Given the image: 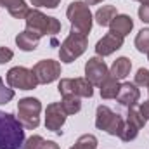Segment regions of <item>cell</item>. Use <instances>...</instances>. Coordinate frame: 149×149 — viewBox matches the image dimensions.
Here are the masks:
<instances>
[{
	"instance_id": "obj_20",
	"label": "cell",
	"mask_w": 149,
	"mask_h": 149,
	"mask_svg": "<svg viewBox=\"0 0 149 149\" xmlns=\"http://www.w3.org/2000/svg\"><path fill=\"white\" fill-rule=\"evenodd\" d=\"M116 16H118V12H116V7H114V5H102V7L95 12V21H97V24H101V26H109L111 21Z\"/></svg>"
},
{
	"instance_id": "obj_14",
	"label": "cell",
	"mask_w": 149,
	"mask_h": 149,
	"mask_svg": "<svg viewBox=\"0 0 149 149\" xmlns=\"http://www.w3.org/2000/svg\"><path fill=\"white\" fill-rule=\"evenodd\" d=\"M139 97H141V92H139L137 85L127 81V83H121V85H120V90H118L116 101H118L121 106L134 108V106L139 102Z\"/></svg>"
},
{
	"instance_id": "obj_16",
	"label": "cell",
	"mask_w": 149,
	"mask_h": 149,
	"mask_svg": "<svg viewBox=\"0 0 149 149\" xmlns=\"http://www.w3.org/2000/svg\"><path fill=\"white\" fill-rule=\"evenodd\" d=\"M40 35H37L35 31H31V30H24V31H21L17 37H16V43H17V47L21 49V50H24V52H31V50H35L38 47V42H40Z\"/></svg>"
},
{
	"instance_id": "obj_5",
	"label": "cell",
	"mask_w": 149,
	"mask_h": 149,
	"mask_svg": "<svg viewBox=\"0 0 149 149\" xmlns=\"http://www.w3.org/2000/svg\"><path fill=\"white\" fill-rule=\"evenodd\" d=\"M87 37L81 35V33H76L71 31L68 38L61 43V49H59V59L63 63H73L74 59H78L85 50H87Z\"/></svg>"
},
{
	"instance_id": "obj_2",
	"label": "cell",
	"mask_w": 149,
	"mask_h": 149,
	"mask_svg": "<svg viewBox=\"0 0 149 149\" xmlns=\"http://www.w3.org/2000/svg\"><path fill=\"white\" fill-rule=\"evenodd\" d=\"M66 16L71 23V31L76 33H81V35H88L90 30H92V12L88 9V3L85 2H71L68 10H66Z\"/></svg>"
},
{
	"instance_id": "obj_18",
	"label": "cell",
	"mask_w": 149,
	"mask_h": 149,
	"mask_svg": "<svg viewBox=\"0 0 149 149\" xmlns=\"http://www.w3.org/2000/svg\"><path fill=\"white\" fill-rule=\"evenodd\" d=\"M130 70H132V63L128 57H118L111 66V71L109 74L114 76L116 80H121V78H127L130 74Z\"/></svg>"
},
{
	"instance_id": "obj_28",
	"label": "cell",
	"mask_w": 149,
	"mask_h": 149,
	"mask_svg": "<svg viewBox=\"0 0 149 149\" xmlns=\"http://www.w3.org/2000/svg\"><path fill=\"white\" fill-rule=\"evenodd\" d=\"M12 57H14V52H12L10 49H7V47H0V64L9 63Z\"/></svg>"
},
{
	"instance_id": "obj_8",
	"label": "cell",
	"mask_w": 149,
	"mask_h": 149,
	"mask_svg": "<svg viewBox=\"0 0 149 149\" xmlns=\"http://www.w3.org/2000/svg\"><path fill=\"white\" fill-rule=\"evenodd\" d=\"M5 78L12 88H19V90H33L38 85L33 71L28 68H23V66H16V68L9 70Z\"/></svg>"
},
{
	"instance_id": "obj_15",
	"label": "cell",
	"mask_w": 149,
	"mask_h": 149,
	"mask_svg": "<svg viewBox=\"0 0 149 149\" xmlns=\"http://www.w3.org/2000/svg\"><path fill=\"white\" fill-rule=\"evenodd\" d=\"M132 28H134V21L127 14H118L109 24V31H113V33H116V35H120L123 38L132 31Z\"/></svg>"
},
{
	"instance_id": "obj_27",
	"label": "cell",
	"mask_w": 149,
	"mask_h": 149,
	"mask_svg": "<svg viewBox=\"0 0 149 149\" xmlns=\"http://www.w3.org/2000/svg\"><path fill=\"white\" fill-rule=\"evenodd\" d=\"M61 0H31V3L35 7H49V9H56L59 5Z\"/></svg>"
},
{
	"instance_id": "obj_11",
	"label": "cell",
	"mask_w": 149,
	"mask_h": 149,
	"mask_svg": "<svg viewBox=\"0 0 149 149\" xmlns=\"http://www.w3.org/2000/svg\"><path fill=\"white\" fill-rule=\"evenodd\" d=\"M109 76V70L101 57H90L85 64V78L92 85H101Z\"/></svg>"
},
{
	"instance_id": "obj_33",
	"label": "cell",
	"mask_w": 149,
	"mask_h": 149,
	"mask_svg": "<svg viewBox=\"0 0 149 149\" xmlns=\"http://www.w3.org/2000/svg\"><path fill=\"white\" fill-rule=\"evenodd\" d=\"M148 57H149V52H148Z\"/></svg>"
},
{
	"instance_id": "obj_17",
	"label": "cell",
	"mask_w": 149,
	"mask_h": 149,
	"mask_svg": "<svg viewBox=\"0 0 149 149\" xmlns=\"http://www.w3.org/2000/svg\"><path fill=\"white\" fill-rule=\"evenodd\" d=\"M0 5H3L9 10V14L16 19H24L30 10L24 0H0Z\"/></svg>"
},
{
	"instance_id": "obj_4",
	"label": "cell",
	"mask_w": 149,
	"mask_h": 149,
	"mask_svg": "<svg viewBox=\"0 0 149 149\" xmlns=\"http://www.w3.org/2000/svg\"><path fill=\"white\" fill-rule=\"evenodd\" d=\"M40 111H42V104L38 99L24 97L17 104V120L21 121V125L24 128L33 130L40 123Z\"/></svg>"
},
{
	"instance_id": "obj_26",
	"label": "cell",
	"mask_w": 149,
	"mask_h": 149,
	"mask_svg": "<svg viewBox=\"0 0 149 149\" xmlns=\"http://www.w3.org/2000/svg\"><path fill=\"white\" fill-rule=\"evenodd\" d=\"M135 85H141V87H148L149 85V71L141 68L137 74H135Z\"/></svg>"
},
{
	"instance_id": "obj_30",
	"label": "cell",
	"mask_w": 149,
	"mask_h": 149,
	"mask_svg": "<svg viewBox=\"0 0 149 149\" xmlns=\"http://www.w3.org/2000/svg\"><path fill=\"white\" fill-rule=\"evenodd\" d=\"M139 113H141V114H142V118L148 121V120H149V101H146V102H142V104H141Z\"/></svg>"
},
{
	"instance_id": "obj_12",
	"label": "cell",
	"mask_w": 149,
	"mask_h": 149,
	"mask_svg": "<svg viewBox=\"0 0 149 149\" xmlns=\"http://www.w3.org/2000/svg\"><path fill=\"white\" fill-rule=\"evenodd\" d=\"M66 111L63 109L61 102H52L45 109V128L56 134H61V127L66 121Z\"/></svg>"
},
{
	"instance_id": "obj_34",
	"label": "cell",
	"mask_w": 149,
	"mask_h": 149,
	"mask_svg": "<svg viewBox=\"0 0 149 149\" xmlns=\"http://www.w3.org/2000/svg\"><path fill=\"white\" fill-rule=\"evenodd\" d=\"M148 90H149V85H148Z\"/></svg>"
},
{
	"instance_id": "obj_32",
	"label": "cell",
	"mask_w": 149,
	"mask_h": 149,
	"mask_svg": "<svg viewBox=\"0 0 149 149\" xmlns=\"http://www.w3.org/2000/svg\"><path fill=\"white\" fill-rule=\"evenodd\" d=\"M137 2H141V3H149V0H137Z\"/></svg>"
},
{
	"instance_id": "obj_29",
	"label": "cell",
	"mask_w": 149,
	"mask_h": 149,
	"mask_svg": "<svg viewBox=\"0 0 149 149\" xmlns=\"http://www.w3.org/2000/svg\"><path fill=\"white\" fill-rule=\"evenodd\" d=\"M139 17L142 23H149V3H142L139 7Z\"/></svg>"
},
{
	"instance_id": "obj_3",
	"label": "cell",
	"mask_w": 149,
	"mask_h": 149,
	"mask_svg": "<svg viewBox=\"0 0 149 149\" xmlns=\"http://www.w3.org/2000/svg\"><path fill=\"white\" fill-rule=\"evenodd\" d=\"M24 19H26V28L35 31L40 37H43V35H57L61 31V23L56 17L45 16L37 9L28 10Z\"/></svg>"
},
{
	"instance_id": "obj_25",
	"label": "cell",
	"mask_w": 149,
	"mask_h": 149,
	"mask_svg": "<svg viewBox=\"0 0 149 149\" xmlns=\"http://www.w3.org/2000/svg\"><path fill=\"white\" fill-rule=\"evenodd\" d=\"M12 97H14V90L9 88V87H5L3 80L0 78V104H7Z\"/></svg>"
},
{
	"instance_id": "obj_7",
	"label": "cell",
	"mask_w": 149,
	"mask_h": 149,
	"mask_svg": "<svg viewBox=\"0 0 149 149\" xmlns=\"http://www.w3.org/2000/svg\"><path fill=\"white\" fill-rule=\"evenodd\" d=\"M94 85L87 78H63L59 81V94L61 95H76V97H92Z\"/></svg>"
},
{
	"instance_id": "obj_19",
	"label": "cell",
	"mask_w": 149,
	"mask_h": 149,
	"mask_svg": "<svg viewBox=\"0 0 149 149\" xmlns=\"http://www.w3.org/2000/svg\"><path fill=\"white\" fill-rule=\"evenodd\" d=\"M99 87H101V97L102 99H116L118 90H120V83L114 76L109 74Z\"/></svg>"
},
{
	"instance_id": "obj_22",
	"label": "cell",
	"mask_w": 149,
	"mask_h": 149,
	"mask_svg": "<svg viewBox=\"0 0 149 149\" xmlns=\"http://www.w3.org/2000/svg\"><path fill=\"white\" fill-rule=\"evenodd\" d=\"M63 109L66 111V114H74L81 109V102L80 97L76 95H63V102H61Z\"/></svg>"
},
{
	"instance_id": "obj_21",
	"label": "cell",
	"mask_w": 149,
	"mask_h": 149,
	"mask_svg": "<svg viewBox=\"0 0 149 149\" xmlns=\"http://www.w3.org/2000/svg\"><path fill=\"white\" fill-rule=\"evenodd\" d=\"M23 149H59L54 141H45L40 135H31L28 141H24Z\"/></svg>"
},
{
	"instance_id": "obj_6",
	"label": "cell",
	"mask_w": 149,
	"mask_h": 149,
	"mask_svg": "<svg viewBox=\"0 0 149 149\" xmlns=\"http://www.w3.org/2000/svg\"><path fill=\"white\" fill-rule=\"evenodd\" d=\"M123 118L118 113L111 111L108 106H99L97 108V114H95V127L99 130L108 132L109 135H116L120 137L121 130H123Z\"/></svg>"
},
{
	"instance_id": "obj_31",
	"label": "cell",
	"mask_w": 149,
	"mask_h": 149,
	"mask_svg": "<svg viewBox=\"0 0 149 149\" xmlns=\"http://www.w3.org/2000/svg\"><path fill=\"white\" fill-rule=\"evenodd\" d=\"M99 2H102V0H87L88 5H95V3H99Z\"/></svg>"
},
{
	"instance_id": "obj_13",
	"label": "cell",
	"mask_w": 149,
	"mask_h": 149,
	"mask_svg": "<svg viewBox=\"0 0 149 149\" xmlns=\"http://www.w3.org/2000/svg\"><path fill=\"white\" fill-rule=\"evenodd\" d=\"M121 45H123V37H120V35L109 31L108 35H104V37L97 42L95 52H97V56L106 57V56H111L113 52H116L118 49H121Z\"/></svg>"
},
{
	"instance_id": "obj_23",
	"label": "cell",
	"mask_w": 149,
	"mask_h": 149,
	"mask_svg": "<svg viewBox=\"0 0 149 149\" xmlns=\"http://www.w3.org/2000/svg\"><path fill=\"white\" fill-rule=\"evenodd\" d=\"M70 149H97V139L92 134H85V135H81L74 142L73 148H70Z\"/></svg>"
},
{
	"instance_id": "obj_24",
	"label": "cell",
	"mask_w": 149,
	"mask_h": 149,
	"mask_svg": "<svg viewBox=\"0 0 149 149\" xmlns=\"http://www.w3.org/2000/svg\"><path fill=\"white\" fill-rule=\"evenodd\" d=\"M135 47H137L139 52H144V54L149 52V28L141 30L137 33V37H135Z\"/></svg>"
},
{
	"instance_id": "obj_10",
	"label": "cell",
	"mask_w": 149,
	"mask_h": 149,
	"mask_svg": "<svg viewBox=\"0 0 149 149\" xmlns=\"http://www.w3.org/2000/svg\"><path fill=\"white\" fill-rule=\"evenodd\" d=\"M144 123H146V120L142 118V114L139 113V109H135V108H128L127 121H125V125H123V130H121V134H120V139H121L123 142H130V141H134V139L137 137L139 130L144 127Z\"/></svg>"
},
{
	"instance_id": "obj_1",
	"label": "cell",
	"mask_w": 149,
	"mask_h": 149,
	"mask_svg": "<svg viewBox=\"0 0 149 149\" xmlns=\"http://www.w3.org/2000/svg\"><path fill=\"white\" fill-rule=\"evenodd\" d=\"M24 127L10 113L0 111V149H23Z\"/></svg>"
},
{
	"instance_id": "obj_9",
	"label": "cell",
	"mask_w": 149,
	"mask_h": 149,
	"mask_svg": "<svg viewBox=\"0 0 149 149\" xmlns=\"http://www.w3.org/2000/svg\"><path fill=\"white\" fill-rule=\"evenodd\" d=\"M31 71H33L38 83L47 85L61 76V64L57 61H52V59H43V61H38Z\"/></svg>"
}]
</instances>
